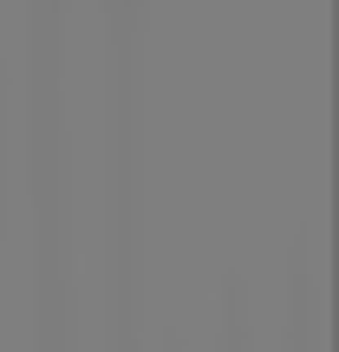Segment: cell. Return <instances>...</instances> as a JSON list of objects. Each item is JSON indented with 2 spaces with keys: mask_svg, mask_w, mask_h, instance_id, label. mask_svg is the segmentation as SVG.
Returning a JSON list of instances; mask_svg holds the SVG:
<instances>
[{
  "mask_svg": "<svg viewBox=\"0 0 339 352\" xmlns=\"http://www.w3.org/2000/svg\"><path fill=\"white\" fill-rule=\"evenodd\" d=\"M287 352H320V300H314V267H294V320Z\"/></svg>",
  "mask_w": 339,
  "mask_h": 352,
  "instance_id": "1",
  "label": "cell"
},
{
  "mask_svg": "<svg viewBox=\"0 0 339 352\" xmlns=\"http://www.w3.org/2000/svg\"><path fill=\"white\" fill-rule=\"evenodd\" d=\"M215 352H254V320H248L241 280H235V287L222 280V333H215Z\"/></svg>",
  "mask_w": 339,
  "mask_h": 352,
  "instance_id": "2",
  "label": "cell"
}]
</instances>
